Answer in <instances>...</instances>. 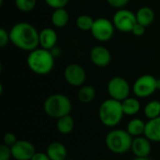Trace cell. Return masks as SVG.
<instances>
[{
  "label": "cell",
  "instance_id": "27",
  "mask_svg": "<svg viewBox=\"0 0 160 160\" xmlns=\"http://www.w3.org/2000/svg\"><path fill=\"white\" fill-rule=\"evenodd\" d=\"M12 158L11 147L2 143L0 145V160H10Z\"/></svg>",
  "mask_w": 160,
  "mask_h": 160
},
{
  "label": "cell",
  "instance_id": "19",
  "mask_svg": "<svg viewBox=\"0 0 160 160\" xmlns=\"http://www.w3.org/2000/svg\"><path fill=\"white\" fill-rule=\"evenodd\" d=\"M121 103H122V108H123L125 115H128V116L136 115L137 113H139L142 108L141 102L139 101L137 98L128 97V98L123 100Z\"/></svg>",
  "mask_w": 160,
  "mask_h": 160
},
{
  "label": "cell",
  "instance_id": "6",
  "mask_svg": "<svg viewBox=\"0 0 160 160\" xmlns=\"http://www.w3.org/2000/svg\"><path fill=\"white\" fill-rule=\"evenodd\" d=\"M157 78L150 74H144L139 77L132 86L134 95L139 98L151 97L157 90Z\"/></svg>",
  "mask_w": 160,
  "mask_h": 160
},
{
  "label": "cell",
  "instance_id": "12",
  "mask_svg": "<svg viewBox=\"0 0 160 160\" xmlns=\"http://www.w3.org/2000/svg\"><path fill=\"white\" fill-rule=\"evenodd\" d=\"M90 60L98 68H106L112 62V54L106 47L98 45L90 51Z\"/></svg>",
  "mask_w": 160,
  "mask_h": 160
},
{
  "label": "cell",
  "instance_id": "23",
  "mask_svg": "<svg viewBox=\"0 0 160 160\" xmlns=\"http://www.w3.org/2000/svg\"><path fill=\"white\" fill-rule=\"evenodd\" d=\"M143 113L148 120L160 116V101L152 100L148 102L143 108Z\"/></svg>",
  "mask_w": 160,
  "mask_h": 160
},
{
  "label": "cell",
  "instance_id": "16",
  "mask_svg": "<svg viewBox=\"0 0 160 160\" xmlns=\"http://www.w3.org/2000/svg\"><path fill=\"white\" fill-rule=\"evenodd\" d=\"M46 154L51 160H67L68 149L62 142H52L47 146Z\"/></svg>",
  "mask_w": 160,
  "mask_h": 160
},
{
  "label": "cell",
  "instance_id": "24",
  "mask_svg": "<svg viewBox=\"0 0 160 160\" xmlns=\"http://www.w3.org/2000/svg\"><path fill=\"white\" fill-rule=\"evenodd\" d=\"M94 21L95 20L91 16H89L87 14H82L77 17L76 25L82 31H84V32L91 31L92 26L94 24Z\"/></svg>",
  "mask_w": 160,
  "mask_h": 160
},
{
  "label": "cell",
  "instance_id": "9",
  "mask_svg": "<svg viewBox=\"0 0 160 160\" xmlns=\"http://www.w3.org/2000/svg\"><path fill=\"white\" fill-rule=\"evenodd\" d=\"M112 22L116 30L122 33H131L137 23L136 13L125 8L117 9L112 17Z\"/></svg>",
  "mask_w": 160,
  "mask_h": 160
},
{
  "label": "cell",
  "instance_id": "13",
  "mask_svg": "<svg viewBox=\"0 0 160 160\" xmlns=\"http://www.w3.org/2000/svg\"><path fill=\"white\" fill-rule=\"evenodd\" d=\"M130 151L135 158H148L152 151V142L144 135L133 138Z\"/></svg>",
  "mask_w": 160,
  "mask_h": 160
},
{
  "label": "cell",
  "instance_id": "11",
  "mask_svg": "<svg viewBox=\"0 0 160 160\" xmlns=\"http://www.w3.org/2000/svg\"><path fill=\"white\" fill-rule=\"evenodd\" d=\"M11 153L12 158L15 160H31L37 151L32 142L21 140L11 146Z\"/></svg>",
  "mask_w": 160,
  "mask_h": 160
},
{
  "label": "cell",
  "instance_id": "5",
  "mask_svg": "<svg viewBox=\"0 0 160 160\" xmlns=\"http://www.w3.org/2000/svg\"><path fill=\"white\" fill-rule=\"evenodd\" d=\"M132 141L133 137L127 131V129L115 128L106 135L105 144L112 153L124 155L130 151Z\"/></svg>",
  "mask_w": 160,
  "mask_h": 160
},
{
  "label": "cell",
  "instance_id": "21",
  "mask_svg": "<svg viewBox=\"0 0 160 160\" xmlns=\"http://www.w3.org/2000/svg\"><path fill=\"white\" fill-rule=\"evenodd\" d=\"M145 130V122L140 118L131 119L127 125V131L133 137H140L144 134Z\"/></svg>",
  "mask_w": 160,
  "mask_h": 160
},
{
  "label": "cell",
  "instance_id": "37",
  "mask_svg": "<svg viewBox=\"0 0 160 160\" xmlns=\"http://www.w3.org/2000/svg\"><path fill=\"white\" fill-rule=\"evenodd\" d=\"M98 160H107V159H98Z\"/></svg>",
  "mask_w": 160,
  "mask_h": 160
},
{
  "label": "cell",
  "instance_id": "29",
  "mask_svg": "<svg viewBox=\"0 0 160 160\" xmlns=\"http://www.w3.org/2000/svg\"><path fill=\"white\" fill-rule=\"evenodd\" d=\"M18 142L17 140V137L14 133L12 132H8L4 135V138H3V143L11 147L13 146L16 142Z\"/></svg>",
  "mask_w": 160,
  "mask_h": 160
},
{
  "label": "cell",
  "instance_id": "30",
  "mask_svg": "<svg viewBox=\"0 0 160 160\" xmlns=\"http://www.w3.org/2000/svg\"><path fill=\"white\" fill-rule=\"evenodd\" d=\"M129 1L130 0H107L108 4L116 9L124 8L129 3Z\"/></svg>",
  "mask_w": 160,
  "mask_h": 160
},
{
  "label": "cell",
  "instance_id": "22",
  "mask_svg": "<svg viewBox=\"0 0 160 160\" xmlns=\"http://www.w3.org/2000/svg\"><path fill=\"white\" fill-rule=\"evenodd\" d=\"M96 89L92 85H82L78 91V99L80 102L87 104L92 102L96 98Z\"/></svg>",
  "mask_w": 160,
  "mask_h": 160
},
{
  "label": "cell",
  "instance_id": "2",
  "mask_svg": "<svg viewBox=\"0 0 160 160\" xmlns=\"http://www.w3.org/2000/svg\"><path fill=\"white\" fill-rule=\"evenodd\" d=\"M26 64L33 73L44 76L53 69L54 56L50 50L39 47L29 52L26 58Z\"/></svg>",
  "mask_w": 160,
  "mask_h": 160
},
{
  "label": "cell",
  "instance_id": "4",
  "mask_svg": "<svg viewBox=\"0 0 160 160\" xmlns=\"http://www.w3.org/2000/svg\"><path fill=\"white\" fill-rule=\"evenodd\" d=\"M72 103L64 94H52L49 96L43 103L44 112L51 118L59 119L70 114Z\"/></svg>",
  "mask_w": 160,
  "mask_h": 160
},
{
  "label": "cell",
  "instance_id": "35",
  "mask_svg": "<svg viewBox=\"0 0 160 160\" xmlns=\"http://www.w3.org/2000/svg\"><path fill=\"white\" fill-rule=\"evenodd\" d=\"M157 88H158V90L160 91V78L157 80Z\"/></svg>",
  "mask_w": 160,
  "mask_h": 160
},
{
  "label": "cell",
  "instance_id": "10",
  "mask_svg": "<svg viewBox=\"0 0 160 160\" xmlns=\"http://www.w3.org/2000/svg\"><path fill=\"white\" fill-rule=\"evenodd\" d=\"M64 79L69 85L74 87H81L86 81V72L81 65L72 63L65 68Z\"/></svg>",
  "mask_w": 160,
  "mask_h": 160
},
{
  "label": "cell",
  "instance_id": "34",
  "mask_svg": "<svg viewBox=\"0 0 160 160\" xmlns=\"http://www.w3.org/2000/svg\"><path fill=\"white\" fill-rule=\"evenodd\" d=\"M132 160H152L151 158H149V157L148 158H135L134 159Z\"/></svg>",
  "mask_w": 160,
  "mask_h": 160
},
{
  "label": "cell",
  "instance_id": "3",
  "mask_svg": "<svg viewBox=\"0 0 160 160\" xmlns=\"http://www.w3.org/2000/svg\"><path fill=\"white\" fill-rule=\"evenodd\" d=\"M125 113L121 101L108 98L104 100L98 109V117L101 124L107 128H115L123 120Z\"/></svg>",
  "mask_w": 160,
  "mask_h": 160
},
{
  "label": "cell",
  "instance_id": "26",
  "mask_svg": "<svg viewBox=\"0 0 160 160\" xmlns=\"http://www.w3.org/2000/svg\"><path fill=\"white\" fill-rule=\"evenodd\" d=\"M44 2L47 4L48 7H50L52 9L66 8V6L68 4L69 0H44Z\"/></svg>",
  "mask_w": 160,
  "mask_h": 160
},
{
  "label": "cell",
  "instance_id": "20",
  "mask_svg": "<svg viewBox=\"0 0 160 160\" xmlns=\"http://www.w3.org/2000/svg\"><path fill=\"white\" fill-rule=\"evenodd\" d=\"M74 128H75V122H74L73 117L70 114L57 119L56 129L59 133L64 134V135L70 134L73 131Z\"/></svg>",
  "mask_w": 160,
  "mask_h": 160
},
{
  "label": "cell",
  "instance_id": "15",
  "mask_svg": "<svg viewBox=\"0 0 160 160\" xmlns=\"http://www.w3.org/2000/svg\"><path fill=\"white\" fill-rule=\"evenodd\" d=\"M143 135L152 142H160V116L150 119L145 123Z\"/></svg>",
  "mask_w": 160,
  "mask_h": 160
},
{
  "label": "cell",
  "instance_id": "25",
  "mask_svg": "<svg viewBox=\"0 0 160 160\" xmlns=\"http://www.w3.org/2000/svg\"><path fill=\"white\" fill-rule=\"evenodd\" d=\"M16 8L22 12H30L37 6V0H15Z\"/></svg>",
  "mask_w": 160,
  "mask_h": 160
},
{
  "label": "cell",
  "instance_id": "31",
  "mask_svg": "<svg viewBox=\"0 0 160 160\" xmlns=\"http://www.w3.org/2000/svg\"><path fill=\"white\" fill-rule=\"evenodd\" d=\"M145 28H146L145 26H143V25H142V24H140V23L137 22L135 24V26L133 27L131 33L134 36H136V37H141V36H142L145 33Z\"/></svg>",
  "mask_w": 160,
  "mask_h": 160
},
{
  "label": "cell",
  "instance_id": "14",
  "mask_svg": "<svg viewBox=\"0 0 160 160\" xmlns=\"http://www.w3.org/2000/svg\"><path fill=\"white\" fill-rule=\"evenodd\" d=\"M58 36L55 30L51 27H45L39 31V46L46 50H52L56 47Z\"/></svg>",
  "mask_w": 160,
  "mask_h": 160
},
{
  "label": "cell",
  "instance_id": "7",
  "mask_svg": "<svg viewBox=\"0 0 160 160\" xmlns=\"http://www.w3.org/2000/svg\"><path fill=\"white\" fill-rule=\"evenodd\" d=\"M115 27L112 21L107 18H98L94 21L91 29L93 38L99 42H107L111 40L114 35Z\"/></svg>",
  "mask_w": 160,
  "mask_h": 160
},
{
  "label": "cell",
  "instance_id": "32",
  "mask_svg": "<svg viewBox=\"0 0 160 160\" xmlns=\"http://www.w3.org/2000/svg\"><path fill=\"white\" fill-rule=\"evenodd\" d=\"M31 160H51L50 158L48 157V155L46 153L43 152H37L33 158H31Z\"/></svg>",
  "mask_w": 160,
  "mask_h": 160
},
{
  "label": "cell",
  "instance_id": "1",
  "mask_svg": "<svg viewBox=\"0 0 160 160\" xmlns=\"http://www.w3.org/2000/svg\"><path fill=\"white\" fill-rule=\"evenodd\" d=\"M8 32L10 42L20 50L31 52L39 46V32L27 22L15 23Z\"/></svg>",
  "mask_w": 160,
  "mask_h": 160
},
{
  "label": "cell",
  "instance_id": "17",
  "mask_svg": "<svg viewBox=\"0 0 160 160\" xmlns=\"http://www.w3.org/2000/svg\"><path fill=\"white\" fill-rule=\"evenodd\" d=\"M137 22L147 27L151 25L155 20V12L150 7H142L136 12Z\"/></svg>",
  "mask_w": 160,
  "mask_h": 160
},
{
  "label": "cell",
  "instance_id": "8",
  "mask_svg": "<svg viewBox=\"0 0 160 160\" xmlns=\"http://www.w3.org/2000/svg\"><path fill=\"white\" fill-rule=\"evenodd\" d=\"M131 90L128 82L119 76L112 78L107 84V91L110 98L121 102L129 97Z\"/></svg>",
  "mask_w": 160,
  "mask_h": 160
},
{
  "label": "cell",
  "instance_id": "18",
  "mask_svg": "<svg viewBox=\"0 0 160 160\" xmlns=\"http://www.w3.org/2000/svg\"><path fill=\"white\" fill-rule=\"evenodd\" d=\"M51 21H52V25L57 28L65 27L68 23V21H69L68 11L65 8L53 9V12L52 13Z\"/></svg>",
  "mask_w": 160,
  "mask_h": 160
},
{
  "label": "cell",
  "instance_id": "33",
  "mask_svg": "<svg viewBox=\"0 0 160 160\" xmlns=\"http://www.w3.org/2000/svg\"><path fill=\"white\" fill-rule=\"evenodd\" d=\"M51 52L52 53V55H53V56H54V58H55L56 56L60 55L61 51H60V49H59L58 47H54L53 49H52V50H51Z\"/></svg>",
  "mask_w": 160,
  "mask_h": 160
},
{
  "label": "cell",
  "instance_id": "38",
  "mask_svg": "<svg viewBox=\"0 0 160 160\" xmlns=\"http://www.w3.org/2000/svg\"><path fill=\"white\" fill-rule=\"evenodd\" d=\"M67 160H68V159H67Z\"/></svg>",
  "mask_w": 160,
  "mask_h": 160
},
{
  "label": "cell",
  "instance_id": "36",
  "mask_svg": "<svg viewBox=\"0 0 160 160\" xmlns=\"http://www.w3.org/2000/svg\"><path fill=\"white\" fill-rule=\"evenodd\" d=\"M3 5V0H0V6H2Z\"/></svg>",
  "mask_w": 160,
  "mask_h": 160
},
{
  "label": "cell",
  "instance_id": "28",
  "mask_svg": "<svg viewBox=\"0 0 160 160\" xmlns=\"http://www.w3.org/2000/svg\"><path fill=\"white\" fill-rule=\"evenodd\" d=\"M8 42H10V38H9V32H8L5 28L1 27L0 28V47L4 48L6 47Z\"/></svg>",
  "mask_w": 160,
  "mask_h": 160
}]
</instances>
